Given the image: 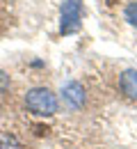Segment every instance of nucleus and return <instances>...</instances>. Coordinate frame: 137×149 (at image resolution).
<instances>
[{
  "label": "nucleus",
  "instance_id": "obj_2",
  "mask_svg": "<svg viewBox=\"0 0 137 149\" xmlns=\"http://www.w3.org/2000/svg\"><path fill=\"white\" fill-rule=\"evenodd\" d=\"M82 21V0H64L62 5V35H71Z\"/></svg>",
  "mask_w": 137,
  "mask_h": 149
},
{
  "label": "nucleus",
  "instance_id": "obj_3",
  "mask_svg": "<svg viewBox=\"0 0 137 149\" xmlns=\"http://www.w3.org/2000/svg\"><path fill=\"white\" fill-rule=\"evenodd\" d=\"M119 92L126 99L137 101V69H126L119 76Z\"/></svg>",
  "mask_w": 137,
  "mask_h": 149
},
{
  "label": "nucleus",
  "instance_id": "obj_5",
  "mask_svg": "<svg viewBox=\"0 0 137 149\" xmlns=\"http://www.w3.org/2000/svg\"><path fill=\"white\" fill-rule=\"evenodd\" d=\"M0 149H23V145H21L14 135L2 133V135H0Z\"/></svg>",
  "mask_w": 137,
  "mask_h": 149
},
{
  "label": "nucleus",
  "instance_id": "obj_4",
  "mask_svg": "<svg viewBox=\"0 0 137 149\" xmlns=\"http://www.w3.org/2000/svg\"><path fill=\"white\" fill-rule=\"evenodd\" d=\"M62 96H64V101H66L71 108H82V103H85V90H82V85L76 83V80H71V83H66V85L62 87Z\"/></svg>",
  "mask_w": 137,
  "mask_h": 149
},
{
  "label": "nucleus",
  "instance_id": "obj_1",
  "mask_svg": "<svg viewBox=\"0 0 137 149\" xmlns=\"http://www.w3.org/2000/svg\"><path fill=\"white\" fill-rule=\"evenodd\" d=\"M25 108L37 117H50L59 110V101L48 87H32L25 94Z\"/></svg>",
  "mask_w": 137,
  "mask_h": 149
},
{
  "label": "nucleus",
  "instance_id": "obj_6",
  "mask_svg": "<svg viewBox=\"0 0 137 149\" xmlns=\"http://www.w3.org/2000/svg\"><path fill=\"white\" fill-rule=\"evenodd\" d=\"M123 16H126V21H128L130 25H135V28H137V0H135V2H130V5H126Z\"/></svg>",
  "mask_w": 137,
  "mask_h": 149
}]
</instances>
